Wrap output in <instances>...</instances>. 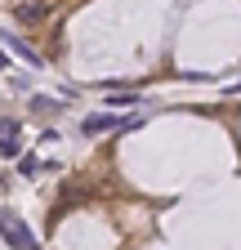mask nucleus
<instances>
[{"instance_id": "obj_8", "label": "nucleus", "mask_w": 241, "mask_h": 250, "mask_svg": "<svg viewBox=\"0 0 241 250\" xmlns=\"http://www.w3.org/2000/svg\"><path fill=\"white\" fill-rule=\"evenodd\" d=\"M40 170V161H36V156H18V174H27V179H32Z\"/></svg>"}, {"instance_id": "obj_7", "label": "nucleus", "mask_w": 241, "mask_h": 250, "mask_svg": "<svg viewBox=\"0 0 241 250\" xmlns=\"http://www.w3.org/2000/svg\"><path fill=\"white\" fill-rule=\"evenodd\" d=\"M107 107H143V94H120V89H112V103Z\"/></svg>"}, {"instance_id": "obj_2", "label": "nucleus", "mask_w": 241, "mask_h": 250, "mask_svg": "<svg viewBox=\"0 0 241 250\" xmlns=\"http://www.w3.org/2000/svg\"><path fill=\"white\" fill-rule=\"evenodd\" d=\"M139 116H116V112H94V116H85L80 121V134L85 139H94V134H125L134 130Z\"/></svg>"}, {"instance_id": "obj_5", "label": "nucleus", "mask_w": 241, "mask_h": 250, "mask_svg": "<svg viewBox=\"0 0 241 250\" xmlns=\"http://www.w3.org/2000/svg\"><path fill=\"white\" fill-rule=\"evenodd\" d=\"M58 112H63V99H49V94L32 99V116H58Z\"/></svg>"}, {"instance_id": "obj_9", "label": "nucleus", "mask_w": 241, "mask_h": 250, "mask_svg": "<svg viewBox=\"0 0 241 250\" xmlns=\"http://www.w3.org/2000/svg\"><path fill=\"white\" fill-rule=\"evenodd\" d=\"M0 72H14V67H9V58H5V54H0Z\"/></svg>"}, {"instance_id": "obj_3", "label": "nucleus", "mask_w": 241, "mask_h": 250, "mask_svg": "<svg viewBox=\"0 0 241 250\" xmlns=\"http://www.w3.org/2000/svg\"><path fill=\"white\" fill-rule=\"evenodd\" d=\"M0 156L5 161L22 156V121L18 116H0Z\"/></svg>"}, {"instance_id": "obj_10", "label": "nucleus", "mask_w": 241, "mask_h": 250, "mask_svg": "<svg viewBox=\"0 0 241 250\" xmlns=\"http://www.w3.org/2000/svg\"><path fill=\"white\" fill-rule=\"evenodd\" d=\"M232 94H241V81H237V85H232Z\"/></svg>"}, {"instance_id": "obj_1", "label": "nucleus", "mask_w": 241, "mask_h": 250, "mask_svg": "<svg viewBox=\"0 0 241 250\" xmlns=\"http://www.w3.org/2000/svg\"><path fill=\"white\" fill-rule=\"evenodd\" d=\"M0 237H5L9 250H40V237L27 228V219L14 210H0Z\"/></svg>"}, {"instance_id": "obj_4", "label": "nucleus", "mask_w": 241, "mask_h": 250, "mask_svg": "<svg viewBox=\"0 0 241 250\" xmlns=\"http://www.w3.org/2000/svg\"><path fill=\"white\" fill-rule=\"evenodd\" d=\"M0 41L9 45V49H14V54H18L22 62H27V67H45V58H40V49H32V45H27L22 36H9V31H0Z\"/></svg>"}, {"instance_id": "obj_11", "label": "nucleus", "mask_w": 241, "mask_h": 250, "mask_svg": "<svg viewBox=\"0 0 241 250\" xmlns=\"http://www.w3.org/2000/svg\"><path fill=\"white\" fill-rule=\"evenodd\" d=\"M9 5H18V0H9Z\"/></svg>"}, {"instance_id": "obj_6", "label": "nucleus", "mask_w": 241, "mask_h": 250, "mask_svg": "<svg viewBox=\"0 0 241 250\" xmlns=\"http://www.w3.org/2000/svg\"><path fill=\"white\" fill-rule=\"evenodd\" d=\"M14 9H18V18H22V22H40V18L49 14V5H22V0H18Z\"/></svg>"}]
</instances>
